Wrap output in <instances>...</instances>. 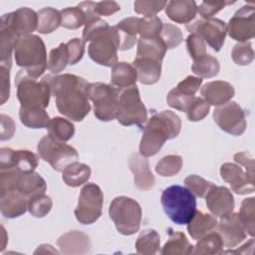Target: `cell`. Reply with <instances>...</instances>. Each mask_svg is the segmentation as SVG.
<instances>
[{"mask_svg": "<svg viewBox=\"0 0 255 255\" xmlns=\"http://www.w3.org/2000/svg\"><path fill=\"white\" fill-rule=\"evenodd\" d=\"M166 46L159 36L142 38L137 40L136 57L150 58L161 62L166 53Z\"/></svg>", "mask_w": 255, "mask_h": 255, "instance_id": "29", "label": "cell"}, {"mask_svg": "<svg viewBox=\"0 0 255 255\" xmlns=\"http://www.w3.org/2000/svg\"><path fill=\"white\" fill-rule=\"evenodd\" d=\"M227 33L239 43L247 42L255 36V9L252 5L242 6L227 24Z\"/></svg>", "mask_w": 255, "mask_h": 255, "instance_id": "16", "label": "cell"}, {"mask_svg": "<svg viewBox=\"0 0 255 255\" xmlns=\"http://www.w3.org/2000/svg\"><path fill=\"white\" fill-rule=\"evenodd\" d=\"M15 132V125L8 116L1 115V140L10 139Z\"/></svg>", "mask_w": 255, "mask_h": 255, "instance_id": "58", "label": "cell"}, {"mask_svg": "<svg viewBox=\"0 0 255 255\" xmlns=\"http://www.w3.org/2000/svg\"><path fill=\"white\" fill-rule=\"evenodd\" d=\"M17 37L7 29L0 28V56L1 66L10 70L12 66V52L14 51Z\"/></svg>", "mask_w": 255, "mask_h": 255, "instance_id": "39", "label": "cell"}, {"mask_svg": "<svg viewBox=\"0 0 255 255\" xmlns=\"http://www.w3.org/2000/svg\"><path fill=\"white\" fill-rule=\"evenodd\" d=\"M69 64V54L66 43H61L57 48L50 51L48 59V70L53 74L64 71Z\"/></svg>", "mask_w": 255, "mask_h": 255, "instance_id": "40", "label": "cell"}, {"mask_svg": "<svg viewBox=\"0 0 255 255\" xmlns=\"http://www.w3.org/2000/svg\"><path fill=\"white\" fill-rule=\"evenodd\" d=\"M47 184L37 172H20L16 169H0V194L7 191H19L27 198L45 194Z\"/></svg>", "mask_w": 255, "mask_h": 255, "instance_id": "6", "label": "cell"}, {"mask_svg": "<svg viewBox=\"0 0 255 255\" xmlns=\"http://www.w3.org/2000/svg\"><path fill=\"white\" fill-rule=\"evenodd\" d=\"M58 253V251L56 249L53 248V246L49 245V244H42L40 246H38L37 250L34 252L35 254H38V253Z\"/></svg>", "mask_w": 255, "mask_h": 255, "instance_id": "61", "label": "cell"}, {"mask_svg": "<svg viewBox=\"0 0 255 255\" xmlns=\"http://www.w3.org/2000/svg\"><path fill=\"white\" fill-rule=\"evenodd\" d=\"M47 129L50 135L64 142L71 139L75 133L74 125L70 121L61 117H55L51 119Z\"/></svg>", "mask_w": 255, "mask_h": 255, "instance_id": "38", "label": "cell"}, {"mask_svg": "<svg viewBox=\"0 0 255 255\" xmlns=\"http://www.w3.org/2000/svg\"><path fill=\"white\" fill-rule=\"evenodd\" d=\"M223 241L219 233L211 231L201 237L196 245L193 247V254L199 255H210V254H221L223 252Z\"/></svg>", "mask_w": 255, "mask_h": 255, "instance_id": "34", "label": "cell"}, {"mask_svg": "<svg viewBox=\"0 0 255 255\" xmlns=\"http://www.w3.org/2000/svg\"><path fill=\"white\" fill-rule=\"evenodd\" d=\"M50 86L51 95L56 98L58 111L68 119L81 122L91 111L88 97L89 83L82 77L63 74L43 78Z\"/></svg>", "mask_w": 255, "mask_h": 255, "instance_id": "1", "label": "cell"}, {"mask_svg": "<svg viewBox=\"0 0 255 255\" xmlns=\"http://www.w3.org/2000/svg\"><path fill=\"white\" fill-rule=\"evenodd\" d=\"M14 58L16 64L34 79L39 78L48 66L45 44L37 35L18 38L14 48Z\"/></svg>", "mask_w": 255, "mask_h": 255, "instance_id": "4", "label": "cell"}, {"mask_svg": "<svg viewBox=\"0 0 255 255\" xmlns=\"http://www.w3.org/2000/svg\"><path fill=\"white\" fill-rule=\"evenodd\" d=\"M186 29L190 33L199 35L215 52L221 50L227 34L226 23L216 18L196 20L193 23H188Z\"/></svg>", "mask_w": 255, "mask_h": 255, "instance_id": "14", "label": "cell"}, {"mask_svg": "<svg viewBox=\"0 0 255 255\" xmlns=\"http://www.w3.org/2000/svg\"><path fill=\"white\" fill-rule=\"evenodd\" d=\"M161 205L167 217L177 225L187 224L196 212L194 194L181 185H171L161 194Z\"/></svg>", "mask_w": 255, "mask_h": 255, "instance_id": "5", "label": "cell"}, {"mask_svg": "<svg viewBox=\"0 0 255 255\" xmlns=\"http://www.w3.org/2000/svg\"><path fill=\"white\" fill-rule=\"evenodd\" d=\"M1 78H2V89H1V105H3L10 96V74L9 69L1 66Z\"/></svg>", "mask_w": 255, "mask_h": 255, "instance_id": "59", "label": "cell"}, {"mask_svg": "<svg viewBox=\"0 0 255 255\" xmlns=\"http://www.w3.org/2000/svg\"><path fill=\"white\" fill-rule=\"evenodd\" d=\"M209 108L210 105L204 99L195 97L188 110L186 111L187 119L190 122H199L208 115Z\"/></svg>", "mask_w": 255, "mask_h": 255, "instance_id": "50", "label": "cell"}, {"mask_svg": "<svg viewBox=\"0 0 255 255\" xmlns=\"http://www.w3.org/2000/svg\"><path fill=\"white\" fill-rule=\"evenodd\" d=\"M232 60L239 66H246L252 63L254 59V51L250 42L236 44L231 52Z\"/></svg>", "mask_w": 255, "mask_h": 255, "instance_id": "47", "label": "cell"}, {"mask_svg": "<svg viewBox=\"0 0 255 255\" xmlns=\"http://www.w3.org/2000/svg\"><path fill=\"white\" fill-rule=\"evenodd\" d=\"M216 228L222 238L224 246L227 248H234L247 236L245 227L238 213L232 212L226 216L220 217Z\"/></svg>", "mask_w": 255, "mask_h": 255, "instance_id": "19", "label": "cell"}, {"mask_svg": "<svg viewBox=\"0 0 255 255\" xmlns=\"http://www.w3.org/2000/svg\"><path fill=\"white\" fill-rule=\"evenodd\" d=\"M160 247L159 234L154 229H145L140 232L135 242V249L138 254L152 255Z\"/></svg>", "mask_w": 255, "mask_h": 255, "instance_id": "36", "label": "cell"}, {"mask_svg": "<svg viewBox=\"0 0 255 255\" xmlns=\"http://www.w3.org/2000/svg\"><path fill=\"white\" fill-rule=\"evenodd\" d=\"M217 219L214 215L197 211L187 223V231L192 239L199 240L201 237L216 228Z\"/></svg>", "mask_w": 255, "mask_h": 255, "instance_id": "28", "label": "cell"}, {"mask_svg": "<svg viewBox=\"0 0 255 255\" xmlns=\"http://www.w3.org/2000/svg\"><path fill=\"white\" fill-rule=\"evenodd\" d=\"M57 243L61 253L64 254H86L91 249L89 236L77 230L63 234Z\"/></svg>", "mask_w": 255, "mask_h": 255, "instance_id": "23", "label": "cell"}, {"mask_svg": "<svg viewBox=\"0 0 255 255\" xmlns=\"http://www.w3.org/2000/svg\"><path fill=\"white\" fill-rule=\"evenodd\" d=\"M19 117L21 123L30 128H47L51 122L45 109L20 108Z\"/></svg>", "mask_w": 255, "mask_h": 255, "instance_id": "33", "label": "cell"}, {"mask_svg": "<svg viewBox=\"0 0 255 255\" xmlns=\"http://www.w3.org/2000/svg\"><path fill=\"white\" fill-rule=\"evenodd\" d=\"M139 18L128 17L116 26L119 36V50L125 51L132 48L136 41V34H138Z\"/></svg>", "mask_w": 255, "mask_h": 255, "instance_id": "27", "label": "cell"}, {"mask_svg": "<svg viewBox=\"0 0 255 255\" xmlns=\"http://www.w3.org/2000/svg\"><path fill=\"white\" fill-rule=\"evenodd\" d=\"M165 1H135L133 3L134 12L143 15L144 17L155 16L166 6Z\"/></svg>", "mask_w": 255, "mask_h": 255, "instance_id": "51", "label": "cell"}, {"mask_svg": "<svg viewBox=\"0 0 255 255\" xmlns=\"http://www.w3.org/2000/svg\"><path fill=\"white\" fill-rule=\"evenodd\" d=\"M38 166V156L27 149H0V169H16L20 172H33Z\"/></svg>", "mask_w": 255, "mask_h": 255, "instance_id": "17", "label": "cell"}, {"mask_svg": "<svg viewBox=\"0 0 255 255\" xmlns=\"http://www.w3.org/2000/svg\"><path fill=\"white\" fill-rule=\"evenodd\" d=\"M128 166L133 173L134 185L140 190H148L154 184V176L151 173L147 159L141 154L133 153L128 159Z\"/></svg>", "mask_w": 255, "mask_h": 255, "instance_id": "22", "label": "cell"}, {"mask_svg": "<svg viewBox=\"0 0 255 255\" xmlns=\"http://www.w3.org/2000/svg\"><path fill=\"white\" fill-rule=\"evenodd\" d=\"M53 202L51 197L45 194L35 196L29 200L28 211L36 218H42L46 216L52 209Z\"/></svg>", "mask_w": 255, "mask_h": 255, "instance_id": "44", "label": "cell"}, {"mask_svg": "<svg viewBox=\"0 0 255 255\" xmlns=\"http://www.w3.org/2000/svg\"><path fill=\"white\" fill-rule=\"evenodd\" d=\"M181 129L179 117L171 111L155 113L142 128L139 154L144 157L156 154L167 139L176 137Z\"/></svg>", "mask_w": 255, "mask_h": 255, "instance_id": "3", "label": "cell"}, {"mask_svg": "<svg viewBox=\"0 0 255 255\" xmlns=\"http://www.w3.org/2000/svg\"><path fill=\"white\" fill-rule=\"evenodd\" d=\"M17 98L24 109H46L50 102L51 89L49 84L42 79L37 81L20 70L16 76Z\"/></svg>", "mask_w": 255, "mask_h": 255, "instance_id": "7", "label": "cell"}, {"mask_svg": "<svg viewBox=\"0 0 255 255\" xmlns=\"http://www.w3.org/2000/svg\"><path fill=\"white\" fill-rule=\"evenodd\" d=\"M162 22L157 16L139 18L138 34L142 38L157 37L160 35L162 29Z\"/></svg>", "mask_w": 255, "mask_h": 255, "instance_id": "45", "label": "cell"}, {"mask_svg": "<svg viewBox=\"0 0 255 255\" xmlns=\"http://www.w3.org/2000/svg\"><path fill=\"white\" fill-rule=\"evenodd\" d=\"M121 10V6L116 1H101L96 2L94 7V13L100 16H110Z\"/></svg>", "mask_w": 255, "mask_h": 255, "instance_id": "56", "label": "cell"}, {"mask_svg": "<svg viewBox=\"0 0 255 255\" xmlns=\"http://www.w3.org/2000/svg\"><path fill=\"white\" fill-rule=\"evenodd\" d=\"M132 66L136 70L137 80L143 85L155 84L161 75V62L150 58L135 57Z\"/></svg>", "mask_w": 255, "mask_h": 255, "instance_id": "26", "label": "cell"}, {"mask_svg": "<svg viewBox=\"0 0 255 255\" xmlns=\"http://www.w3.org/2000/svg\"><path fill=\"white\" fill-rule=\"evenodd\" d=\"M29 200L16 190L1 193L0 208L2 215L6 218H16L23 215L28 210Z\"/></svg>", "mask_w": 255, "mask_h": 255, "instance_id": "24", "label": "cell"}, {"mask_svg": "<svg viewBox=\"0 0 255 255\" xmlns=\"http://www.w3.org/2000/svg\"><path fill=\"white\" fill-rule=\"evenodd\" d=\"M201 84H202V79L201 78L194 77V76H188L184 80L179 82L178 85L176 86V88L180 92H182L186 95L194 96L195 93L198 91Z\"/></svg>", "mask_w": 255, "mask_h": 255, "instance_id": "55", "label": "cell"}, {"mask_svg": "<svg viewBox=\"0 0 255 255\" xmlns=\"http://www.w3.org/2000/svg\"><path fill=\"white\" fill-rule=\"evenodd\" d=\"M255 198L250 197L246 198L242 201L240 211H239V217L245 227L246 233L250 236H254L255 234Z\"/></svg>", "mask_w": 255, "mask_h": 255, "instance_id": "43", "label": "cell"}, {"mask_svg": "<svg viewBox=\"0 0 255 255\" xmlns=\"http://www.w3.org/2000/svg\"><path fill=\"white\" fill-rule=\"evenodd\" d=\"M205 200L210 212L219 218L233 212L234 197L225 186L213 185L205 195Z\"/></svg>", "mask_w": 255, "mask_h": 255, "instance_id": "20", "label": "cell"}, {"mask_svg": "<svg viewBox=\"0 0 255 255\" xmlns=\"http://www.w3.org/2000/svg\"><path fill=\"white\" fill-rule=\"evenodd\" d=\"M61 26L66 29H78L86 24L87 17L84 11L77 7H68L60 11Z\"/></svg>", "mask_w": 255, "mask_h": 255, "instance_id": "41", "label": "cell"}, {"mask_svg": "<svg viewBox=\"0 0 255 255\" xmlns=\"http://www.w3.org/2000/svg\"><path fill=\"white\" fill-rule=\"evenodd\" d=\"M69 54V65H75L80 62L85 52V42L82 39L74 38L66 43Z\"/></svg>", "mask_w": 255, "mask_h": 255, "instance_id": "54", "label": "cell"}, {"mask_svg": "<svg viewBox=\"0 0 255 255\" xmlns=\"http://www.w3.org/2000/svg\"><path fill=\"white\" fill-rule=\"evenodd\" d=\"M117 120L123 126L141 127L146 122L147 111L135 85L120 90Z\"/></svg>", "mask_w": 255, "mask_h": 255, "instance_id": "10", "label": "cell"}, {"mask_svg": "<svg viewBox=\"0 0 255 255\" xmlns=\"http://www.w3.org/2000/svg\"><path fill=\"white\" fill-rule=\"evenodd\" d=\"M213 120L222 130L231 135H241L246 129L245 112L236 102H228L216 108Z\"/></svg>", "mask_w": 255, "mask_h": 255, "instance_id": "13", "label": "cell"}, {"mask_svg": "<svg viewBox=\"0 0 255 255\" xmlns=\"http://www.w3.org/2000/svg\"><path fill=\"white\" fill-rule=\"evenodd\" d=\"M232 2H226L222 0L218 1H203L197 7V12L202 17V19H209L212 18L216 13L222 10L226 5Z\"/></svg>", "mask_w": 255, "mask_h": 255, "instance_id": "53", "label": "cell"}, {"mask_svg": "<svg viewBox=\"0 0 255 255\" xmlns=\"http://www.w3.org/2000/svg\"><path fill=\"white\" fill-rule=\"evenodd\" d=\"M2 235H3V244H2V247H1V251L5 248V243H4V241H6V237H5L6 231H5V229H4L3 226H2Z\"/></svg>", "mask_w": 255, "mask_h": 255, "instance_id": "62", "label": "cell"}, {"mask_svg": "<svg viewBox=\"0 0 255 255\" xmlns=\"http://www.w3.org/2000/svg\"><path fill=\"white\" fill-rule=\"evenodd\" d=\"M203 99L212 106H222L228 103L234 96L233 86L225 81H214L205 84L200 91Z\"/></svg>", "mask_w": 255, "mask_h": 255, "instance_id": "21", "label": "cell"}, {"mask_svg": "<svg viewBox=\"0 0 255 255\" xmlns=\"http://www.w3.org/2000/svg\"><path fill=\"white\" fill-rule=\"evenodd\" d=\"M220 175L230 184L232 191L239 195L254 192V177L242 169L240 165L225 162L220 167Z\"/></svg>", "mask_w": 255, "mask_h": 255, "instance_id": "18", "label": "cell"}, {"mask_svg": "<svg viewBox=\"0 0 255 255\" xmlns=\"http://www.w3.org/2000/svg\"><path fill=\"white\" fill-rule=\"evenodd\" d=\"M38 26L37 13L27 7H22L14 12L1 17L0 28L7 29L17 38L31 35Z\"/></svg>", "mask_w": 255, "mask_h": 255, "instance_id": "15", "label": "cell"}, {"mask_svg": "<svg viewBox=\"0 0 255 255\" xmlns=\"http://www.w3.org/2000/svg\"><path fill=\"white\" fill-rule=\"evenodd\" d=\"M83 41L90 43V58L99 65L114 67L118 63L119 36L116 26H109L101 18H92L85 24Z\"/></svg>", "mask_w": 255, "mask_h": 255, "instance_id": "2", "label": "cell"}, {"mask_svg": "<svg viewBox=\"0 0 255 255\" xmlns=\"http://www.w3.org/2000/svg\"><path fill=\"white\" fill-rule=\"evenodd\" d=\"M159 37L166 46V49H173L182 42L181 30L172 24L164 23Z\"/></svg>", "mask_w": 255, "mask_h": 255, "instance_id": "48", "label": "cell"}, {"mask_svg": "<svg viewBox=\"0 0 255 255\" xmlns=\"http://www.w3.org/2000/svg\"><path fill=\"white\" fill-rule=\"evenodd\" d=\"M234 160L245 167V171L254 177V159L252 155L246 151L237 152L234 154Z\"/></svg>", "mask_w": 255, "mask_h": 255, "instance_id": "57", "label": "cell"}, {"mask_svg": "<svg viewBox=\"0 0 255 255\" xmlns=\"http://www.w3.org/2000/svg\"><path fill=\"white\" fill-rule=\"evenodd\" d=\"M191 70L195 75L199 76V78H213L218 75L220 65L215 57L205 54L193 61Z\"/></svg>", "mask_w": 255, "mask_h": 255, "instance_id": "37", "label": "cell"}, {"mask_svg": "<svg viewBox=\"0 0 255 255\" xmlns=\"http://www.w3.org/2000/svg\"><path fill=\"white\" fill-rule=\"evenodd\" d=\"M109 214L121 234L128 236L139 230L141 208L134 199L128 196L115 197L110 204Z\"/></svg>", "mask_w": 255, "mask_h": 255, "instance_id": "8", "label": "cell"}, {"mask_svg": "<svg viewBox=\"0 0 255 255\" xmlns=\"http://www.w3.org/2000/svg\"><path fill=\"white\" fill-rule=\"evenodd\" d=\"M248 248H254V239L251 238L248 242H246L244 245H242L240 248L236 250H228V251H223L222 253H239V254H247L250 253L248 251ZM251 254V253H250Z\"/></svg>", "mask_w": 255, "mask_h": 255, "instance_id": "60", "label": "cell"}, {"mask_svg": "<svg viewBox=\"0 0 255 255\" xmlns=\"http://www.w3.org/2000/svg\"><path fill=\"white\" fill-rule=\"evenodd\" d=\"M137 81V73L132 64L118 62L111 73V82L117 89H124L134 86Z\"/></svg>", "mask_w": 255, "mask_h": 255, "instance_id": "30", "label": "cell"}, {"mask_svg": "<svg viewBox=\"0 0 255 255\" xmlns=\"http://www.w3.org/2000/svg\"><path fill=\"white\" fill-rule=\"evenodd\" d=\"M120 90L104 83H91L88 86V97L94 104V115L102 122L117 119Z\"/></svg>", "mask_w": 255, "mask_h": 255, "instance_id": "9", "label": "cell"}, {"mask_svg": "<svg viewBox=\"0 0 255 255\" xmlns=\"http://www.w3.org/2000/svg\"><path fill=\"white\" fill-rule=\"evenodd\" d=\"M167 233L168 239L160 251L162 255L192 254L193 246L189 243L184 233L179 231H173L171 228H168Z\"/></svg>", "mask_w": 255, "mask_h": 255, "instance_id": "31", "label": "cell"}, {"mask_svg": "<svg viewBox=\"0 0 255 255\" xmlns=\"http://www.w3.org/2000/svg\"><path fill=\"white\" fill-rule=\"evenodd\" d=\"M182 167V157L177 154L163 156L155 165V171L161 176H173Z\"/></svg>", "mask_w": 255, "mask_h": 255, "instance_id": "42", "label": "cell"}, {"mask_svg": "<svg viewBox=\"0 0 255 255\" xmlns=\"http://www.w3.org/2000/svg\"><path fill=\"white\" fill-rule=\"evenodd\" d=\"M37 149L40 157L57 171H63L70 163L79 158L76 148L54 138L49 133L40 139Z\"/></svg>", "mask_w": 255, "mask_h": 255, "instance_id": "11", "label": "cell"}, {"mask_svg": "<svg viewBox=\"0 0 255 255\" xmlns=\"http://www.w3.org/2000/svg\"><path fill=\"white\" fill-rule=\"evenodd\" d=\"M104 194L99 185L87 183L81 190L78 205L74 211L82 224H92L102 215Z\"/></svg>", "mask_w": 255, "mask_h": 255, "instance_id": "12", "label": "cell"}, {"mask_svg": "<svg viewBox=\"0 0 255 255\" xmlns=\"http://www.w3.org/2000/svg\"><path fill=\"white\" fill-rule=\"evenodd\" d=\"M186 47L193 61L206 54V45L204 40L197 34L191 33L186 38Z\"/></svg>", "mask_w": 255, "mask_h": 255, "instance_id": "52", "label": "cell"}, {"mask_svg": "<svg viewBox=\"0 0 255 255\" xmlns=\"http://www.w3.org/2000/svg\"><path fill=\"white\" fill-rule=\"evenodd\" d=\"M197 13V5L191 0H172L166 3L165 14L175 23L188 24Z\"/></svg>", "mask_w": 255, "mask_h": 255, "instance_id": "25", "label": "cell"}, {"mask_svg": "<svg viewBox=\"0 0 255 255\" xmlns=\"http://www.w3.org/2000/svg\"><path fill=\"white\" fill-rule=\"evenodd\" d=\"M187 188L198 197H205L209 189L214 185L213 183L205 180L196 174H190L184 179Z\"/></svg>", "mask_w": 255, "mask_h": 255, "instance_id": "49", "label": "cell"}, {"mask_svg": "<svg viewBox=\"0 0 255 255\" xmlns=\"http://www.w3.org/2000/svg\"><path fill=\"white\" fill-rule=\"evenodd\" d=\"M91 172L92 171L89 165L74 161L63 170L62 178L68 186L78 187L89 180Z\"/></svg>", "mask_w": 255, "mask_h": 255, "instance_id": "32", "label": "cell"}, {"mask_svg": "<svg viewBox=\"0 0 255 255\" xmlns=\"http://www.w3.org/2000/svg\"><path fill=\"white\" fill-rule=\"evenodd\" d=\"M38 26L37 31L41 34H50L61 26V14L60 11L46 7L40 9L37 12Z\"/></svg>", "mask_w": 255, "mask_h": 255, "instance_id": "35", "label": "cell"}, {"mask_svg": "<svg viewBox=\"0 0 255 255\" xmlns=\"http://www.w3.org/2000/svg\"><path fill=\"white\" fill-rule=\"evenodd\" d=\"M195 99V96L186 95L182 92H180L176 87L173 88L166 96V102L167 105L175 110L186 112Z\"/></svg>", "mask_w": 255, "mask_h": 255, "instance_id": "46", "label": "cell"}]
</instances>
